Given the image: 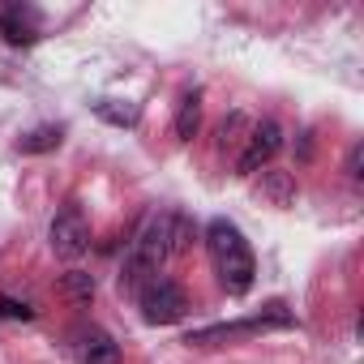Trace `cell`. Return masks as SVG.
Segmentation results:
<instances>
[{
  "mask_svg": "<svg viewBox=\"0 0 364 364\" xmlns=\"http://www.w3.org/2000/svg\"><path fill=\"white\" fill-rule=\"evenodd\" d=\"M65 141V129L60 124H39V129H31L22 141H18V150L22 154H48V150H56Z\"/></svg>",
  "mask_w": 364,
  "mask_h": 364,
  "instance_id": "ba28073f",
  "label": "cell"
},
{
  "mask_svg": "<svg viewBox=\"0 0 364 364\" xmlns=\"http://www.w3.org/2000/svg\"><path fill=\"white\" fill-rule=\"evenodd\" d=\"M86 364H120V347L107 334H95L86 347Z\"/></svg>",
  "mask_w": 364,
  "mask_h": 364,
  "instance_id": "8fae6325",
  "label": "cell"
},
{
  "mask_svg": "<svg viewBox=\"0 0 364 364\" xmlns=\"http://www.w3.org/2000/svg\"><path fill=\"white\" fill-rule=\"evenodd\" d=\"M206 253H210V266H215L228 296H245L253 287L257 262H253V249H249L245 232L232 219H210L206 223Z\"/></svg>",
  "mask_w": 364,
  "mask_h": 364,
  "instance_id": "6da1fadb",
  "label": "cell"
},
{
  "mask_svg": "<svg viewBox=\"0 0 364 364\" xmlns=\"http://www.w3.org/2000/svg\"><path fill=\"white\" fill-rule=\"evenodd\" d=\"M262 189L274 198V206H287L291 193H296V185H291V176H287V171H262Z\"/></svg>",
  "mask_w": 364,
  "mask_h": 364,
  "instance_id": "30bf717a",
  "label": "cell"
},
{
  "mask_svg": "<svg viewBox=\"0 0 364 364\" xmlns=\"http://www.w3.org/2000/svg\"><path fill=\"white\" fill-rule=\"evenodd\" d=\"M52 253L56 257H65V262H77L86 249H90V228H86V215L69 202L56 219H52Z\"/></svg>",
  "mask_w": 364,
  "mask_h": 364,
  "instance_id": "3957f363",
  "label": "cell"
},
{
  "mask_svg": "<svg viewBox=\"0 0 364 364\" xmlns=\"http://www.w3.org/2000/svg\"><path fill=\"white\" fill-rule=\"evenodd\" d=\"M0 35H5L9 43H35V39H39V31H35V14L22 9V5L0 9Z\"/></svg>",
  "mask_w": 364,
  "mask_h": 364,
  "instance_id": "8992f818",
  "label": "cell"
},
{
  "mask_svg": "<svg viewBox=\"0 0 364 364\" xmlns=\"http://www.w3.org/2000/svg\"><path fill=\"white\" fill-rule=\"evenodd\" d=\"M137 309H141V317L150 326H171V321H180L189 313V296H185V287L171 283V279H150L137 291Z\"/></svg>",
  "mask_w": 364,
  "mask_h": 364,
  "instance_id": "7a4b0ae2",
  "label": "cell"
},
{
  "mask_svg": "<svg viewBox=\"0 0 364 364\" xmlns=\"http://www.w3.org/2000/svg\"><path fill=\"white\" fill-rule=\"evenodd\" d=\"M65 296H69L73 304H86V300L95 296V279L82 274V270H69V274H65Z\"/></svg>",
  "mask_w": 364,
  "mask_h": 364,
  "instance_id": "7c38bea8",
  "label": "cell"
},
{
  "mask_svg": "<svg viewBox=\"0 0 364 364\" xmlns=\"http://www.w3.org/2000/svg\"><path fill=\"white\" fill-rule=\"evenodd\" d=\"M0 317L5 321H35V309L26 300H14V296H0Z\"/></svg>",
  "mask_w": 364,
  "mask_h": 364,
  "instance_id": "4fadbf2b",
  "label": "cell"
},
{
  "mask_svg": "<svg viewBox=\"0 0 364 364\" xmlns=\"http://www.w3.org/2000/svg\"><path fill=\"white\" fill-rule=\"evenodd\" d=\"M198 129H202V90H189L185 99H180V107H176V137L193 141Z\"/></svg>",
  "mask_w": 364,
  "mask_h": 364,
  "instance_id": "52a82bcc",
  "label": "cell"
},
{
  "mask_svg": "<svg viewBox=\"0 0 364 364\" xmlns=\"http://www.w3.org/2000/svg\"><path fill=\"white\" fill-rule=\"evenodd\" d=\"M95 116L107 120V124H116V129H133L137 124V107L133 103H116V99H99L95 103Z\"/></svg>",
  "mask_w": 364,
  "mask_h": 364,
  "instance_id": "9c48e42d",
  "label": "cell"
},
{
  "mask_svg": "<svg viewBox=\"0 0 364 364\" xmlns=\"http://www.w3.org/2000/svg\"><path fill=\"white\" fill-rule=\"evenodd\" d=\"M270 326H296V317L283 309V304H270L266 313L249 317V321H232V326H206V330H193L185 343H215V338H236V334H257V330H270Z\"/></svg>",
  "mask_w": 364,
  "mask_h": 364,
  "instance_id": "5b68a950",
  "label": "cell"
},
{
  "mask_svg": "<svg viewBox=\"0 0 364 364\" xmlns=\"http://www.w3.org/2000/svg\"><path fill=\"white\" fill-rule=\"evenodd\" d=\"M279 146H283V129H279L274 120L253 124V129H249V146H245L240 159H236V171H240V176H257V171L279 154Z\"/></svg>",
  "mask_w": 364,
  "mask_h": 364,
  "instance_id": "277c9868",
  "label": "cell"
}]
</instances>
